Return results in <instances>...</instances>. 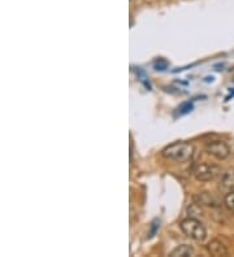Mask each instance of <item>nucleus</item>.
<instances>
[{
	"label": "nucleus",
	"mask_w": 234,
	"mask_h": 257,
	"mask_svg": "<svg viewBox=\"0 0 234 257\" xmlns=\"http://www.w3.org/2000/svg\"><path fill=\"white\" fill-rule=\"evenodd\" d=\"M194 177L200 182H209L213 181L220 174V168L213 164H199L193 172Z\"/></svg>",
	"instance_id": "3"
},
{
	"label": "nucleus",
	"mask_w": 234,
	"mask_h": 257,
	"mask_svg": "<svg viewBox=\"0 0 234 257\" xmlns=\"http://www.w3.org/2000/svg\"><path fill=\"white\" fill-rule=\"evenodd\" d=\"M163 157L169 161L175 163H186L193 157L194 146L187 142H176L173 145H169L162 152Z\"/></svg>",
	"instance_id": "1"
},
{
	"label": "nucleus",
	"mask_w": 234,
	"mask_h": 257,
	"mask_svg": "<svg viewBox=\"0 0 234 257\" xmlns=\"http://www.w3.org/2000/svg\"><path fill=\"white\" fill-rule=\"evenodd\" d=\"M221 187L231 191L234 188V169H228L221 177Z\"/></svg>",
	"instance_id": "7"
},
{
	"label": "nucleus",
	"mask_w": 234,
	"mask_h": 257,
	"mask_svg": "<svg viewBox=\"0 0 234 257\" xmlns=\"http://www.w3.org/2000/svg\"><path fill=\"white\" fill-rule=\"evenodd\" d=\"M224 205L225 208L230 212H234V191H229L224 196Z\"/></svg>",
	"instance_id": "9"
},
{
	"label": "nucleus",
	"mask_w": 234,
	"mask_h": 257,
	"mask_svg": "<svg viewBox=\"0 0 234 257\" xmlns=\"http://www.w3.org/2000/svg\"><path fill=\"white\" fill-rule=\"evenodd\" d=\"M180 227H181V230L187 238L193 239L195 241H203L207 236L206 227L203 226L200 221H198L194 217H189V218L182 221L180 223Z\"/></svg>",
	"instance_id": "2"
},
{
	"label": "nucleus",
	"mask_w": 234,
	"mask_h": 257,
	"mask_svg": "<svg viewBox=\"0 0 234 257\" xmlns=\"http://www.w3.org/2000/svg\"><path fill=\"white\" fill-rule=\"evenodd\" d=\"M194 199H195L197 204H199V205H208V207H217L218 205L217 199L213 195L209 194V192H202V194L197 195Z\"/></svg>",
	"instance_id": "6"
},
{
	"label": "nucleus",
	"mask_w": 234,
	"mask_h": 257,
	"mask_svg": "<svg viewBox=\"0 0 234 257\" xmlns=\"http://www.w3.org/2000/svg\"><path fill=\"white\" fill-rule=\"evenodd\" d=\"M207 251L215 257H222L228 254V248L222 243L221 240L213 239L207 244Z\"/></svg>",
	"instance_id": "5"
},
{
	"label": "nucleus",
	"mask_w": 234,
	"mask_h": 257,
	"mask_svg": "<svg viewBox=\"0 0 234 257\" xmlns=\"http://www.w3.org/2000/svg\"><path fill=\"white\" fill-rule=\"evenodd\" d=\"M206 151L207 154L216 157L217 160H225V159H228L229 155H230V148H229V146L222 141H213L207 143Z\"/></svg>",
	"instance_id": "4"
},
{
	"label": "nucleus",
	"mask_w": 234,
	"mask_h": 257,
	"mask_svg": "<svg viewBox=\"0 0 234 257\" xmlns=\"http://www.w3.org/2000/svg\"><path fill=\"white\" fill-rule=\"evenodd\" d=\"M194 254V248L187 244L178 245L171 252V257H190Z\"/></svg>",
	"instance_id": "8"
}]
</instances>
